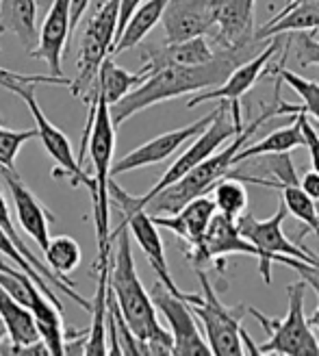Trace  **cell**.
<instances>
[{"mask_svg": "<svg viewBox=\"0 0 319 356\" xmlns=\"http://www.w3.org/2000/svg\"><path fill=\"white\" fill-rule=\"evenodd\" d=\"M254 57V48L239 50H215L206 63L198 65H170L150 72L135 89L120 98L115 104H109V113L113 127H122L129 118L139 111H146L148 106L165 102L172 98H181L185 94L204 92V89L222 85L233 70Z\"/></svg>", "mask_w": 319, "mask_h": 356, "instance_id": "1", "label": "cell"}, {"mask_svg": "<svg viewBox=\"0 0 319 356\" xmlns=\"http://www.w3.org/2000/svg\"><path fill=\"white\" fill-rule=\"evenodd\" d=\"M115 245V257H111L109 287L117 302V309L129 324L133 334L144 343L146 354H172V334L158 324L156 309L150 300V293L144 289L133 257V237L126 224H120L111 233Z\"/></svg>", "mask_w": 319, "mask_h": 356, "instance_id": "2", "label": "cell"}, {"mask_svg": "<svg viewBox=\"0 0 319 356\" xmlns=\"http://www.w3.org/2000/svg\"><path fill=\"white\" fill-rule=\"evenodd\" d=\"M270 118H276L274 102L265 104L261 115L254 118L247 127H243L241 133H237L228 146H224L218 152H213L208 159H204L202 163H198L193 170H189L183 178H179L176 183H172L165 189L154 193L152 198L144 204V209L150 213V216H172V213L183 209L189 200L198 198V195H204V193H211L213 185H215L222 176H226V172L235 165V154L247 144V141H250V137Z\"/></svg>", "mask_w": 319, "mask_h": 356, "instance_id": "3", "label": "cell"}, {"mask_svg": "<svg viewBox=\"0 0 319 356\" xmlns=\"http://www.w3.org/2000/svg\"><path fill=\"white\" fill-rule=\"evenodd\" d=\"M96 87V85H94ZM98 94V106L92 122V133L87 139V150L92 156L94 165V224H96V239H98V259L96 270L111 265V226H109V183H111V165H113V150H115V127L111 122L109 102H106L100 92Z\"/></svg>", "mask_w": 319, "mask_h": 356, "instance_id": "4", "label": "cell"}, {"mask_svg": "<svg viewBox=\"0 0 319 356\" xmlns=\"http://www.w3.org/2000/svg\"><path fill=\"white\" fill-rule=\"evenodd\" d=\"M289 307L287 315L282 319L270 317L261 313L254 307H245V313H250L259 324L265 328L270 339L256 346L261 354H289V356H317L319 354V341L311 330V324L304 313V298H306V282L297 280L287 287Z\"/></svg>", "mask_w": 319, "mask_h": 356, "instance_id": "5", "label": "cell"}, {"mask_svg": "<svg viewBox=\"0 0 319 356\" xmlns=\"http://www.w3.org/2000/svg\"><path fill=\"white\" fill-rule=\"evenodd\" d=\"M120 0H102L85 26L76 57V76L69 81V92L76 98L90 100L98 70L106 55H111L117 31Z\"/></svg>", "mask_w": 319, "mask_h": 356, "instance_id": "6", "label": "cell"}, {"mask_svg": "<svg viewBox=\"0 0 319 356\" xmlns=\"http://www.w3.org/2000/svg\"><path fill=\"white\" fill-rule=\"evenodd\" d=\"M289 216L285 204H278V211L268 220H256L250 213H241L235 220L239 233L259 250V272L265 284H272V263L289 265V259H297L302 263L319 267V257L309 252L306 248H300L289 241L282 233V222Z\"/></svg>", "mask_w": 319, "mask_h": 356, "instance_id": "7", "label": "cell"}, {"mask_svg": "<svg viewBox=\"0 0 319 356\" xmlns=\"http://www.w3.org/2000/svg\"><path fill=\"white\" fill-rule=\"evenodd\" d=\"M196 276L202 284V293L196 302H191L189 309L196 315L206 334V343L211 354H224V356H237L245 354L243 341H241V319L245 313V305H239L235 309H228L222 305L215 289L206 276L202 267H193Z\"/></svg>", "mask_w": 319, "mask_h": 356, "instance_id": "8", "label": "cell"}, {"mask_svg": "<svg viewBox=\"0 0 319 356\" xmlns=\"http://www.w3.org/2000/svg\"><path fill=\"white\" fill-rule=\"evenodd\" d=\"M109 200H113L117 204V209L124 213V224H126L131 237L139 243L141 252L146 254L150 267L156 274V280H161L174 296L183 298L187 305L196 302L200 293H187V291H183L179 284H176V280L172 278V272H170V267H167V259H165V245H163L161 235H158V226L150 218V213L144 207H137L133 202V195L124 191L113 181V178H111V183H109Z\"/></svg>", "mask_w": 319, "mask_h": 356, "instance_id": "9", "label": "cell"}, {"mask_svg": "<svg viewBox=\"0 0 319 356\" xmlns=\"http://www.w3.org/2000/svg\"><path fill=\"white\" fill-rule=\"evenodd\" d=\"M0 85L7 87L9 92L17 94L28 106V111L35 120V131H38V137L42 141V146L46 148V152L55 159L57 168L52 170V178H59V176H67L72 185H85L90 191H94V181L92 176L83 170V165L79 163V159L74 156L72 144L69 139L61 133L59 127H55L46 113L42 111V106L35 98V85L31 83H20V81H0Z\"/></svg>", "mask_w": 319, "mask_h": 356, "instance_id": "10", "label": "cell"}, {"mask_svg": "<svg viewBox=\"0 0 319 356\" xmlns=\"http://www.w3.org/2000/svg\"><path fill=\"white\" fill-rule=\"evenodd\" d=\"M256 0H213V26L206 40L213 50L256 48L265 42L256 38Z\"/></svg>", "mask_w": 319, "mask_h": 356, "instance_id": "11", "label": "cell"}, {"mask_svg": "<svg viewBox=\"0 0 319 356\" xmlns=\"http://www.w3.org/2000/svg\"><path fill=\"white\" fill-rule=\"evenodd\" d=\"M150 300L154 309L161 311L163 317L167 319L170 334L174 341L172 354H211L208 343L196 324V315L191 313L189 305L183 298L174 296L161 280H156L152 284Z\"/></svg>", "mask_w": 319, "mask_h": 356, "instance_id": "12", "label": "cell"}, {"mask_svg": "<svg viewBox=\"0 0 319 356\" xmlns=\"http://www.w3.org/2000/svg\"><path fill=\"white\" fill-rule=\"evenodd\" d=\"M228 254H245V257H259V250L247 241L235 224L222 213L215 211L211 218L202 239L185 250V257L193 263V267H202L204 263L218 261V265H224V259Z\"/></svg>", "mask_w": 319, "mask_h": 356, "instance_id": "13", "label": "cell"}, {"mask_svg": "<svg viewBox=\"0 0 319 356\" xmlns=\"http://www.w3.org/2000/svg\"><path fill=\"white\" fill-rule=\"evenodd\" d=\"M215 113H218V109H213L208 115L196 120L185 129H176V131L163 133V135L146 141V144H141L139 148H135L133 152H129L126 156H122L117 163L111 165V178H115V176H120L124 172H133V170H139V168H148V165H156V163L165 161V159H170L176 150H181L185 144H189L193 137L200 135L213 122Z\"/></svg>", "mask_w": 319, "mask_h": 356, "instance_id": "14", "label": "cell"}, {"mask_svg": "<svg viewBox=\"0 0 319 356\" xmlns=\"http://www.w3.org/2000/svg\"><path fill=\"white\" fill-rule=\"evenodd\" d=\"M282 44H285L282 35H274L272 44L265 46V50L261 52V55H254L252 59L239 63L233 72L228 74V79L222 85L211 87L208 92H204V94H196L187 102V106H198V104L208 102V100H239L241 96H245L261 81L265 67H268L272 57L276 55L278 50H282Z\"/></svg>", "mask_w": 319, "mask_h": 356, "instance_id": "15", "label": "cell"}, {"mask_svg": "<svg viewBox=\"0 0 319 356\" xmlns=\"http://www.w3.org/2000/svg\"><path fill=\"white\" fill-rule=\"evenodd\" d=\"M158 22L167 44L206 38L213 26V0H170Z\"/></svg>", "mask_w": 319, "mask_h": 356, "instance_id": "16", "label": "cell"}, {"mask_svg": "<svg viewBox=\"0 0 319 356\" xmlns=\"http://www.w3.org/2000/svg\"><path fill=\"white\" fill-rule=\"evenodd\" d=\"M0 174H3L5 183L11 191V198H13V204L17 211L20 226L44 252L48 241H50V211L38 200V195L26 187V183L22 181L20 174H17L15 170L0 168Z\"/></svg>", "mask_w": 319, "mask_h": 356, "instance_id": "17", "label": "cell"}, {"mask_svg": "<svg viewBox=\"0 0 319 356\" xmlns=\"http://www.w3.org/2000/svg\"><path fill=\"white\" fill-rule=\"evenodd\" d=\"M69 38V0H52L40 31V42L31 50V57L44 59L50 74L63 76L61 57Z\"/></svg>", "mask_w": 319, "mask_h": 356, "instance_id": "18", "label": "cell"}, {"mask_svg": "<svg viewBox=\"0 0 319 356\" xmlns=\"http://www.w3.org/2000/svg\"><path fill=\"white\" fill-rule=\"evenodd\" d=\"M213 216H215V202H213L211 193H204L189 200L183 209L172 213V216H150V218L158 228L172 230L176 237L187 243V248H191L202 239Z\"/></svg>", "mask_w": 319, "mask_h": 356, "instance_id": "19", "label": "cell"}, {"mask_svg": "<svg viewBox=\"0 0 319 356\" xmlns=\"http://www.w3.org/2000/svg\"><path fill=\"white\" fill-rule=\"evenodd\" d=\"M215 50L211 48L208 40L204 38H193V40H185V42H176V44H163V46H150L144 52L146 63L139 67L141 74H150L154 70L161 67H170V65H198V63H206Z\"/></svg>", "mask_w": 319, "mask_h": 356, "instance_id": "20", "label": "cell"}, {"mask_svg": "<svg viewBox=\"0 0 319 356\" xmlns=\"http://www.w3.org/2000/svg\"><path fill=\"white\" fill-rule=\"evenodd\" d=\"M226 176H233L239 178V181H247V183H254L261 187H268V189H278L280 191V202L285 204L289 216H293L295 220L302 222L309 230L317 235L319 239V216H317V209H315V200H311L309 195L300 189L297 181H265V178H254V176H245V174H237V172H226Z\"/></svg>", "mask_w": 319, "mask_h": 356, "instance_id": "21", "label": "cell"}, {"mask_svg": "<svg viewBox=\"0 0 319 356\" xmlns=\"http://www.w3.org/2000/svg\"><path fill=\"white\" fill-rule=\"evenodd\" d=\"M300 31H319V0H291L261 31H256V38L268 42L274 35Z\"/></svg>", "mask_w": 319, "mask_h": 356, "instance_id": "22", "label": "cell"}, {"mask_svg": "<svg viewBox=\"0 0 319 356\" xmlns=\"http://www.w3.org/2000/svg\"><path fill=\"white\" fill-rule=\"evenodd\" d=\"M0 317H3L7 328V339L11 341V346L7 348L9 354H17L22 348L42 339L38 326H35L33 313L3 287H0Z\"/></svg>", "mask_w": 319, "mask_h": 356, "instance_id": "23", "label": "cell"}, {"mask_svg": "<svg viewBox=\"0 0 319 356\" xmlns=\"http://www.w3.org/2000/svg\"><path fill=\"white\" fill-rule=\"evenodd\" d=\"M0 228H3L5 233L11 237V241L15 243L17 250L22 252V257H24V259L35 267V270H38V272L50 282V287H55V289H59L61 293H65L67 298H72L81 309H85V311H90V309H92V302H87V300L74 289V284H69V282H65L63 278H59L46 263H42L38 257H35V254L28 250V245L24 243V239L20 237V233H17L15 226H13V222H11V213H9V207H7V202H5V198H3V191H0Z\"/></svg>", "mask_w": 319, "mask_h": 356, "instance_id": "24", "label": "cell"}, {"mask_svg": "<svg viewBox=\"0 0 319 356\" xmlns=\"http://www.w3.org/2000/svg\"><path fill=\"white\" fill-rule=\"evenodd\" d=\"M35 17H38V3L35 0H0V22H3V29L13 33L28 52L40 42Z\"/></svg>", "mask_w": 319, "mask_h": 356, "instance_id": "25", "label": "cell"}, {"mask_svg": "<svg viewBox=\"0 0 319 356\" xmlns=\"http://www.w3.org/2000/svg\"><path fill=\"white\" fill-rule=\"evenodd\" d=\"M282 50H285V57L278 59V65L276 70L272 72V76L280 79V83H287L293 92L300 96V100H302V104H289L282 100L280 104V113L282 115H295V113H306V115H313L317 122H319V83L315 81H309L304 76H300L295 72H291V70L285 65L287 57H289V48L287 44L282 46Z\"/></svg>", "mask_w": 319, "mask_h": 356, "instance_id": "26", "label": "cell"}, {"mask_svg": "<svg viewBox=\"0 0 319 356\" xmlns=\"http://www.w3.org/2000/svg\"><path fill=\"white\" fill-rule=\"evenodd\" d=\"M167 3H170V0H146V3H141L137 7V11L131 15L129 24L124 26L122 35L115 40L111 52L129 50V48H135V46H139L141 42H144L146 35L158 24V20H161Z\"/></svg>", "mask_w": 319, "mask_h": 356, "instance_id": "27", "label": "cell"}, {"mask_svg": "<svg viewBox=\"0 0 319 356\" xmlns=\"http://www.w3.org/2000/svg\"><path fill=\"white\" fill-rule=\"evenodd\" d=\"M295 120L289 124V127H282L274 133H270L268 137H263L256 144H245L237 154H235V165L243 163L247 159L254 156H265V154H278V152H291L295 148L304 146V135L302 129H300V120L297 115H293Z\"/></svg>", "mask_w": 319, "mask_h": 356, "instance_id": "28", "label": "cell"}, {"mask_svg": "<svg viewBox=\"0 0 319 356\" xmlns=\"http://www.w3.org/2000/svg\"><path fill=\"white\" fill-rule=\"evenodd\" d=\"M28 311L33 313L35 326H38V332L42 337V341L46 343V348L50 350V354H65L63 350V319H61V311L52 305V302L38 291L31 302Z\"/></svg>", "mask_w": 319, "mask_h": 356, "instance_id": "29", "label": "cell"}, {"mask_svg": "<svg viewBox=\"0 0 319 356\" xmlns=\"http://www.w3.org/2000/svg\"><path fill=\"white\" fill-rule=\"evenodd\" d=\"M144 79H146V74H141L139 70L137 72H129V70L120 67L111 55H106L98 70V76H96L94 85L106 102L115 104L120 98L126 96L131 89H135Z\"/></svg>", "mask_w": 319, "mask_h": 356, "instance_id": "30", "label": "cell"}, {"mask_svg": "<svg viewBox=\"0 0 319 356\" xmlns=\"http://www.w3.org/2000/svg\"><path fill=\"white\" fill-rule=\"evenodd\" d=\"M98 284L92 300V328L85 339V354H106V289H109V272L111 265L100 267Z\"/></svg>", "mask_w": 319, "mask_h": 356, "instance_id": "31", "label": "cell"}, {"mask_svg": "<svg viewBox=\"0 0 319 356\" xmlns=\"http://www.w3.org/2000/svg\"><path fill=\"white\" fill-rule=\"evenodd\" d=\"M44 257H46V265L50 267L52 272H55L59 278H63L65 282L74 284L72 280H69L65 274L72 272L79 267L81 259H83V252H81V245L76 239L67 237V235H59L48 241L46 250H44Z\"/></svg>", "mask_w": 319, "mask_h": 356, "instance_id": "32", "label": "cell"}, {"mask_svg": "<svg viewBox=\"0 0 319 356\" xmlns=\"http://www.w3.org/2000/svg\"><path fill=\"white\" fill-rule=\"evenodd\" d=\"M211 198L215 202V211L230 220H237L247 209V191L239 178H233V176H222L220 181L213 185Z\"/></svg>", "mask_w": 319, "mask_h": 356, "instance_id": "33", "label": "cell"}, {"mask_svg": "<svg viewBox=\"0 0 319 356\" xmlns=\"http://www.w3.org/2000/svg\"><path fill=\"white\" fill-rule=\"evenodd\" d=\"M0 254H5V257H9L15 265H20V270L26 274V276H31V280L35 282V284H38V289L52 302V305H55L59 311H63V307H61V302H59V298H57V293H55V289H52L50 287V282L38 272V270H35V267L22 257V252L20 250H17V248H15V243L11 241V237L5 233V230L3 228H0Z\"/></svg>", "mask_w": 319, "mask_h": 356, "instance_id": "34", "label": "cell"}, {"mask_svg": "<svg viewBox=\"0 0 319 356\" xmlns=\"http://www.w3.org/2000/svg\"><path fill=\"white\" fill-rule=\"evenodd\" d=\"M38 137V131H11L0 127V168L15 170V156L26 141Z\"/></svg>", "mask_w": 319, "mask_h": 356, "instance_id": "35", "label": "cell"}, {"mask_svg": "<svg viewBox=\"0 0 319 356\" xmlns=\"http://www.w3.org/2000/svg\"><path fill=\"white\" fill-rule=\"evenodd\" d=\"M287 35H291V33H287ZM289 44L293 46V55L300 65L302 67L317 65L319 67V42L315 40L313 33H309V31L293 33L289 38Z\"/></svg>", "mask_w": 319, "mask_h": 356, "instance_id": "36", "label": "cell"}, {"mask_svg": "<svg viewBox=\"0 0 319 356\" xmlns=\"http://www.w3.org/2000/svg\"><path fill=\"white\" fill-rule=\"evenodd\" d=\"M289 267L297 270L300 276H302V280H304L306 284H311L313 291L317 293V302H319V267L309 265V263H302V261H297V259H289ZM309 324L315 326V328L319 330V305H317V309L313 311V315L309 317Z\"/></svg>", "mask_w": 319, "mask_h": 356, "instance_id": "37", "label": "cell"}, {"mask_svg": "<svg viewBox=\"0 0 319 356\" xmlns=\"http://www.w3.org/2000/svg\"><path fill=\"white\" fill-rule=\"evenodd\" d=\"M295 115L300 120V129H302L304 135V146L311 154V165L315 172H319V131L309 122L306 113H295Z\"/></svg>", "mask_w": 319, "mask_h": 356, "instance_id": "38", "label": "cell"}, {"mask_svg": "<svg viewBox=\"0 0 319 356\" xmlns=\"http://www.w3.org/2000/svg\"><path fill=\"white\" fill-rule=\"evenodd\" d=\"M144 3V0H120V13H117V31H115V40L122 35L124 26L129 24L131 15L137 11V7ZM115 44V42H113Z\"/></svg>", "mask_w": 319, "mask_h": 356, "instance_id": "39", "label": "cell"}, {"mask_svg": "<svg viewBox=\"0 0 319 356\" xmlns=\"http://www.w3.org/2000/svg\"><path fill=\"white\" fill-rule=\"evenodd\" d=\"M297 185L311 200H319V172L311 170L302 178H297Z\"/></svg>", "mask_w": 319, "mask_h": 356, "instance_id": "40", "label": "cell"}, {"mask_svg": "<svg viewBox=\"0 0 319 356\" xmlns=\"http://www.w3.org/2000/svg\"><path fill=\"white\" fill-rule=\"evenodd\" d=\"M90 3L92 0H69V38L74 35V31H76L79 22L83 20V15H85L87 7H90Z\"/></svg>", "mask_w": 319, "mask_h": 356, "instance_id": "41", "label": "cell"}, {"mask_svg": "<svg viewBox=\"0 0 319 356\" xmlns=\"http://www.w3.org/2000/svg\"><path fill=\"white\" fill-rule=\"evenodd\" d=\"M5 341H7V328H5L3 317H0V352H5Z\"/></svg>", "mask_w": 319, "mask_h": 356, "instance_id": "42", "label": "cell"}, {"mask_svg": "<svg viewBox=\"0 0 319 356\" xmlns=\"http://www.w3.org/2000/svg\"><path fill=\"white\" fill-rule=\"evenodd\" d=\"M315 209H317V216H319V200H315Z\"/></svg>", "mask_w": 319, "mask_h": 356, "instance_id": "43", "label": "cell"}]
</instances>
